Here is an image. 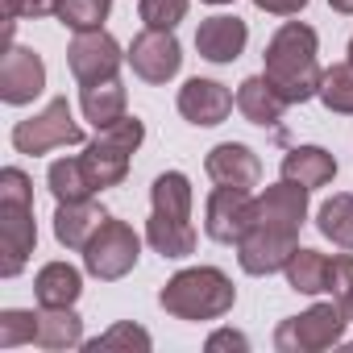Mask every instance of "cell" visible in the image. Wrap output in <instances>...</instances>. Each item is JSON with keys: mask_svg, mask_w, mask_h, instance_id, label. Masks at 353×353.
I'll list each match as a JSON object with an SVG mask.
<instances>
[{"mask_svg": "<svg viewBox=\"0 0 353 353\" xmlns=\"http://www.w3.org/2000/svg\"><path fill=\"white\" fill-rule=\"evenodd\" d=\"M320 38H316V30L312 26H303V21H287L270 42H266V54H262V63H266V79L279 88V96L287 100V104H303V100H312L316 92H320Z\"/></svg>", "mask_w": 353, "mask_h": 353, "instance_id": "obj_1", "label": "cell"}, {"mask_svg": "<svg viewBox=\"0 0 353 353\" xmlns=\"http://www.w3.org/2000/svg\"><path fill=\"white\" fill-rule=\"evenodd\" d=\"M158 303L174 320H221L237 303V287L216 266H188L158 291Z\"/></svg>", "mask_w": 353, "mask_h": 353, "instance_id": "obj_2", "label": "cell"}, {"mask_svg": "<svg viewBox=\"0 0 353 353\" xmlns=\"http://www.w3.org/2000/svg\"><path fill=\"white\" fill-rule=\"evenodd\" d=\"M145 141V125L137 117H121L108 129H96V141H88V150L79 154L88 174L96 179V188H121L129 174V158L137 154V145Z\"/></svg>", "mask_w": 353, "mask_h": 353, "instance_id": "obj_3", "label": "cell"}, {"mask_svg": "<svg viewBox=\"0 0 353 353\" xmlns=\"http://www.w3.org/2000/svg\"><path fill=\"white\" fill-rule=\"evenodd\" d=\"M345 324H349V312L336 299L312 303L303 316H287L274 328V349L279 353H320V349H332L345 336Z\"/></svg>", "mask_w": 353, "mask_h": 353, "instance_id": "obj_4", "label": "cell"}, {"mask_svg": "<svg viewBox=\"0 0 353 353\" xmlns=\"http://www.w3.org/2000/svg\"><path fill=\"white\" fill-rule=\"evenodd\" d=\"M137 258H141V237L133 233V225H125V221H117V216H108V221L96 229V237L88 241V250H83V266H88V274L100 279V283L125 279V274L137 266Z\"/></svg>", "mask_w": 353, "mask_h": 353, "instance_id": "obj_5", "label": "cell"}, {"mask_svg": "<svg viewBox=\"0 0 353 353\" xmlns=\"http://www.w3.org/2000/svg\"><path fill=\"white\" fill-rule=\"evenodd\" d=\"M79 141H83V129L75 125L67 96H54L42 112H34L30 121H17L13 125V150L17 154H30V158L50 154L59 145H79Z\"/></svg>", "mask_w": 353, "mask_h": 353, "instance_id": "obj_6", "label": "cell"}, {"mask_svg": "<svg viewBox=\"0 0 353 353\" xmlns=\"http://www.w3.org/2000/svg\"><path fill=\"white\" fill-rule=\"evenodd\" d=\"M121 63H129L121 54V42L108 34V30H79L67 46V67L71 75L83 83H104V79H117Z\"/></svg>", "mask_w": 353, "mask_h": 353, "instance_id": "obj_7", "label": "cell"}, {"mask_svg": "<svg viewBox=\"0 0 353 353\" xmlns=\"http://www.w3.org/2000/svg\"><path fill=\"white\" fill-rule=\"evenodd\" d=\"M125 59H129L137 79L166 83V79L179 75V67H183V46H179V38H174V30H141Z\"/></svg>", "mask_w": 353, "mask_h": 353, "instance_id": "obj_8", "label": "cell"}, {"mask_svg": "<svg viewBox=\"0 0 353 353\" xmlns=\"http://www.w3.org/2000/svg\"><path fill=\"white\" fill-rule=\"evenodd\" d=\"M38 245V225H34V204L0 200V274L17 279Z\"/></svg>", "mask_w": 353, "mask_h": 353, "instance_id": "obj_9", "label": "cell"}, {"mask_svg": "<svg viewBox=\"0 0 353 353\" xmlns=\"http://www.w3.org/2000/svg\"><path fill=\"white\" fill-rule=\"evenodd\" d=\"M299 250V233L287 229H270V225H250L245 237L237 241V262L245 274H274L291 262V254Z\"/></svg>", "mask_w": 353, "mask_h": 353, "instance_id": "obj_10", "label": "cell"}, {"mask_svg": "<svg viewBox=\"0 0 353 353\" xmlns=\"http://www.w3.org/2000/svg\"><path fill=\"white\" fill-rule=\"evenodd\" d=\"M250 221H254V196L241 192V188L216 183V192L204 204V233L221 245H237L245 237Z\"/></svg>", "mask_w": 353, "mask_h": 353, "instance_id": "obj_11", "label": "cell"}, {"mask_svg": "<svg viewBox=\"0 0 353 353\" xmlns=\"http://www.w3.org/2000/svg\"><path fill=\"white\" fill-rule=\"evenodd\" d=\"M42 88H46V63H42V54L30 50V46H9L5 59H0V100L21 108L34 96H42Z\"/></svg>", "mask_w": 353, "mask_h": 353, "instance_id": "obj_12", "label": "cell"}, {"mask_svg": "<svg viewBox=\"0 0 353 353\" xmlns=\"http://www.w3.org/2000/svg\"><path fill=\"white\" fill-rule=\"evenodd\" d=\"M303 221H307V188L283 179V183H270L262 196H254V221L250 225H270V229L299 233Z\"/></svg>", "mask_w": 353, "mask_h": 353, "instance_id": "obj_13", "label": "cell"}, {"mask_svg": "<svg viewBox=\"0 0 353 353\" xmlns=\"http://www.w3.org/2000/svg\"><path fill=\"white\" fill-rule=\"evenodd\" d=\"M233 104H237V96L225 83H216V79H200L196 75V79H188L179 88V117L192 121V125H200V129L221 125L233 112Z\"/></svg>", "mask_w": 353, "mask_h": 353, "instance_id": "obj_14", "label": "cell"}, {"mask_svg": "<svg viewBox=\"0 0 353 353\" xmlns=\"http://www.w3.org/2000/svg\"><path fill=\"white\" fill-rule=\"evenodd\" d=\"M204 170H208L212 183L241 188V192H250V188L262 183V162H258V154H254L250 145H241V141H221V145H212L208 158H204Z\"/></svg>", "mask_w": 353, "mask_h": 353, "instance_id": "obj_15", "label": "cell"}, {"mask_svg": "<svg viewBox=\"0 0 353 353\" xmlns=\"http://www.w3.org/2000/svg\"><path fill=\"white\" fill-rule=\"evenodd\" d=\"M245 42H250V26H245L241 17L216 13V17L200 21V30H196V50H200V59L221 63V67H225V63H237L241 50H245Z\"/></svg>", "mask_w": 353, "mask_h": 353, "instance_id": "obj_16", "label": "cell"}, {"mask_svg": "<svg viewBox=\"0 0 353 353\" xmlns=\"http://www.w3.org/2000/svg\"><path fill=\"white\" fill-rule=\"evenodd\" d=\"M237 112L250 121V125H262V129H274L287 112V100L279 96V88L266 79V75H250L241 79L237 88Z\"/></svg>", "mask_w": 353, "mask_h": 353, "instance_id": "obj_17", "label": "cell"}, {"mask_svg": "<svg viewBox=\"0 0 353 353\" xmlns=\"http://www.w3.org/2000/svg\"><path fill=\"white\" fill-rule=\"evenodd\" d=\"M108 221V212L92 200H71V204H59L54 212V237L59 245L67 250H88V241L96 237V229Z\"/></svg>", "mask_w": 353, "mask_h": 353, "instance_id": "obj_18", "label": "cell"}, {"mask_svg": "<svg viewBox=\"0 0 353 353\" xmlns=\"http://www.w3.org/2000/svg\"><path fill=\"white\" fill-rule=\"evenodd\" d=\"M283 179H291V183H299L307 192L328 188L336 179V158L324 145H295L283 158Z\"/></svg>", "mask_w": 353, "mask_h": 353, "instance_id": "obj_19", "label": "cell"}, {"mask_svg": "<svg viewBox=\"0 0 353 353\" xmlns=\"http://www.w3.org/2000/svg\"><path fill=\"white\" fill-rule=\"evenodd\" d=\"M145 241H150L154 254H162V258H188V254H196V229H192V216L150 212V221H145Z\"/></svg>", "mask_w": 353, "mask_h": 353, "instance_id": "obj_20", "label": "cell"}, {"mask_svg": "<svg viewBox=\"0 0 353 353\" xmlns=\"http://www.w3.org/2000/svg\"><path fill=\"white\" fill-rule=\"evenodd\" d=\"M34 295L42 307H75V299L83 295V274L71 262H46L34 279Z\"/></svg>", "mask_w": 353, "mask_h": 353, "instance_id": "obj_21", "label": "cell"}, {"mask_svg": "<svg viewBox=\"0 0 353 353\" xmlns=\"http://www.w3.org/2000/svg\"><path fill=\"white\" fill-rule=\"evenodd\" d=\"M34 345L50 349V353L83 345V320L75 316V307H42L38 328H34Z\"/></svg>", "mask_w": 353, "mask_h": 353, "instance_id": "obj_22", "label": "cell"}, {"mask_svg": "<svg viewBox=\"0 0 353 353\" xmlns=\"http://www.w3.org/2000/svg\"><path fill=\"white\" fill-rule=\"evenodd\" d=\"M283 274H287L291 291H299V295H324L328 283H332V258L320 254V250H295L291 262L283 266Z\"/></svg>", "mask_w": 353, "mask_h": 353, "instance_id": "obj_23", "label": "cell"}, {"mask_svg": "<svg viewBox=\"0 0 353 353\" xmlns=\"http://www.w3.org/2000/svg\"><path fill=\"white\" fill-rule=\"evenodd\" d=\"M125 104H129V96H125V88H121L117 79L83 83V92H79V108H83V117H88L96 129H108L112 121L129 117V112H125Z\"/></svg>", "mask_w": 353, "mask_h": 353, "instance_id": "obj_24", "label": "cell"}, {"mask_svg": "<svg viewBox=\"0 0 353 353\" xmlns=\"http://www.w3.org/2000/svg\"><path fill=\"white\" fill-rule=\"evenodd\" d=\"M46 188H50V196H54L59 204L92 200V196L100 192L96 179L88 174V166H83V158H59V162H50V170H46Z\"/></svg>", "mask_w": 353, "mask_h": 353, "instance_id": "obj_25", "label": "cell"}, {"mask_svg": "<svg viewBox=\"0 0 353 353\" xmlns=\"http://www.w3.org/2000/svg\"><path fill=\"white\" fill-rule=\"evenodd\" d=\"M150 204H154V212H166V216H192V179L183 170L158 174L150 188Z\"/></svg>", "mask_w": 353, "mask_h": 353, "instance_id": "obj_26", "label": "cell"}, {"mask_svg": "<svg viewBox=\"0 0 353 353\" xmlns=\"http://www.w3.org/2000/svg\"><path fill=\"white\" fill-rule=\"evenodd\" d=\"M316 229H320L332 245L353 250V196H349V192H336L332 200H324L320 212H316Z\"/></svg>", "mask_w": 353, "mask_h": 353, "instance_id": "obj_27", "label": "cell"}, {"mask_svg": "<svg viewBox=\"0 0 353 353\" xmlns=\"http://www.w3.org/2000/svg\"><path fill=\"white\" fill-rule=\"evenodd\" d=\"M320 104L328 112H341V117H353V63H336L320 75Z\"/></svg>", "mask_w": 353, "mask_h": 353, "instance_id": "obj_28", "label": "cell"}, {"mask_svg": "<svg viewBox=\"0 0 353 353\" xmlns=\"http://www.w3.org/2000/svg\"><path fill=\"white\" fill-rule=\"evenodd\" d=\"M83 349H88V353H112V349H125V353H150L154 341H150V332H145L141 324L121 320V324H112L108 332H100L96 341H88Z\"/></svg>", "mask_w": 353, "mask_h": 353, "instance_id": "obj_29", "label": "cell"}, {"mask_svg": "<svg viewBox=\"0 0 353 353\" xmlns=\"http://www.w3.org/2000/svg\"><path fill=\"white\" fill-rule=\"evenodd\" d=\"M108 9H112V0H59V21L67 30H104L108 21Z\"/></svg>", "mask_w": 353, "mask_h": 353, "instance_id": "obj_30", "label": "cell"}, {"mask_svg": "<svg viewBox=\"0 0 353 353\" xmlns=\"http://www.w3.org/2000/svg\"><path fill=\"white\" fill-rule=\"evenodd\" d=\"M34 328H38V312L5 307V312H0V349H17V345H34Z\"/></svg>", "mask_w": 353, "mask_h": 353, "instance_id": "obj_31", "label": "cell"}, {"mask_svg": "<svg viewBox=\"0 0 353 353\" xmlns=\"http://www.w3.org/2000/svg\"><path fill=\"white\" fill-rule=\"evenodd\" d=\"M145 30H174L188 17V0H141L137 5Z\"/></svg>", "mask_w": 353, "mask_h": 353, "instance_id": "obj_32", "label": "cell"}, {"mask_svg": "<svg viewBox=\"0 0 353 353\" xmlns=\"http://www.w3.org/2000/svg\"><path fill=\"white\" fill-rule=\"evenodd\" d=\"M328 291H332V299L345 312H353V258L349 254H336L332 258V283H328Z\"/></svg>", "mask_w": 353, "mask_h": 353, "instance_id": "obj_33", "label": "cell"}, {"mask_svg": "<svg viewBox=\"0 0 353 353\" xmlns=\"http://www.w3.org/2000/svg\"><path fill=\"white\" fill-rule=\"evenodd\" d=\"M0 200H17V204H34V183H30V174L9 166V170H0Z\"/></svg>", "mask_w": 353, "mask_h": 353, "instance_id": "obj_34", "label": "cell"}, {"mask_svg": "<svg viewBox=\"0 0 353 353\" xmlns=\"http://www.w3.org/2000/svg\"><path fill=\"white\" fill-rule=\"evenodd\" d=\"M59 13V0H5V17L21 21V17H50Z\"/></svg>", "mask_w": 353, "mask_h": 353, "instance_id": "obj_35", "label": "cell"}, {"mask_svg": "<svg viewBox=\"0 0 353 353\" xmlns=\"http://www.w3.org/2000/svg\"><path fill=\"white\" fill-rule=\"evenodd\" d=\"M204 349H208V353H221V349H237V353H245V349H250V336H245V332H233V328H221V332L208 336Z\"/></svg>", "mask_w": 353, "mask_h": 353, "instance_id": "obj_36", "label": "cell"}, {"mask_svg": "<svg viewBox=\"0 0 353 353\" xmlns=\"http://www.w3.org/2000/svg\"><path fill=\"white\" fill-rule=\"evenodd\" d=\"M254 5L262 13H274V17H295V13L307 9V0H254Z\"/></svg>", "mask_w": 353, "mask_h": 353, "instance_id": "obj_37", "label": "cell"}, {"mask_svg": "<svg viewBox=\"0 0 353 353\" xmlns=\"http://www.w3.org/2000/svg\"><path fill=\"white\" fill-rule=\"evenodd\" d=\"M328 5H332L336 13H345V17H353V0H328Z\"/></svg>", "mask_w": 353, "mask_h": 353, "instance_id": "obj_38", "label": "cell"}, {"mask_svg": "<svg viewBox=\"0 0 353 353\" xmlns=\"http://www.w3.org/2000/svg\"><path fill=\"white\" fill-rule=\"evenodd\" d=\"M204 5H233V0H204Z\"/></svg>", "mask_w": 353, "mask_h": 353, "instance_id": "obj_39", "label": "cell"}, {"mask_svg": "<svg viewBox=\"0 0 353 353\" xmlns=\"http://www.w3.org/2000/svg\"><path fill=\"white\" fill-rule=\"evenodd\" d=\"M349 63H353V38H349Z\"/></svg>", "mask_w": 353, "mask_h": 353, "instance_id": "obj_40", "label": "cell"}, {"mask_svg": "<svg viewBox=\"0 0 353 353\" xmlns=\"http://www.w3.org/2000/svg\"><path fill=\"white\" fill-rule=\"evenodd\" d=\"M349 324H353V312H349Z\"/></svg>", "mask_w": 353, "mask_h": 353, "instance_id": "obj_41", "label": "cell"}]
</instances>
